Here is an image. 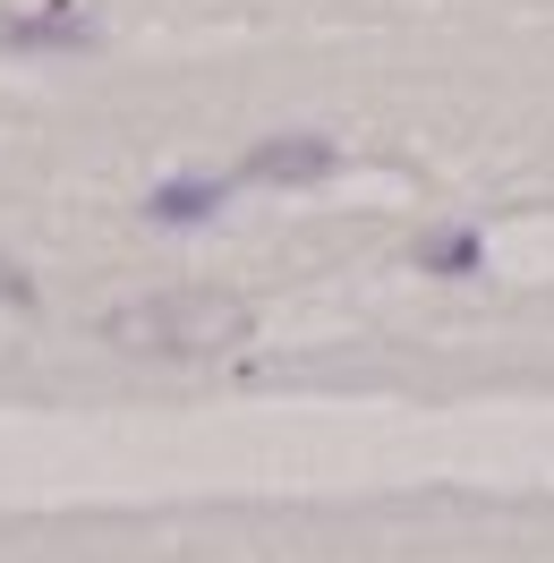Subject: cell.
I'll return each instance as SVG.
<instances>
[{
  "instance_id": "5",
  "label": "cell",
  "mask_w": 554,
  "mask_h": 563,
  "mask_svg": "<svg viewBox=\"0 0 554 563\" xmlns=\"http://www.w3.org/2000/svg\"><path fill=\"white\" fill-rule=\"evenodd\" d=\"M418 265H426V274H469V265H478V240H469V231H461V240H426Z\"/></svg>"
},
{
  "instance_id": "1",
  "label": "cell",
  "mask_w": 554,
  "mask_h": 563,
  "mask_svg": "<svg viewBox=\"0 0 554 563\" xmlns=\"http://www.w3.org/2000/svg\"><path fill=\"white\" fill-rule=\"evenodd\" d=\"M247 308L222 290H163V299H129L103 317V342L129 358H222L247 342Z\"/></svg>"
},
{
  "instance_id": "3",
  "label": "cell",
  "mask_w": 554,
  "mask_h": 563,
  "mask_svg": "<svg viewBox=\"0 0 554 563\" xmlns=\"http://www.w3.org/2000/svg\"><path fill=\"white\" fill-rule=\"evenodd\" d=\"M222 197H231V179H163V188L145 197V222H154V231H197V222L222 213Z\"/></svg>"
},
{
  "instance_id": "2",
  "label": "cell",
  "mask_w": 554,
  "mask_h": 563,
  "mask_svg": "<svg viewBox=\"0 0 554 563\" xmlns=\"http://www.w3.org/2000/svg\"><path fill=\"white\" fill-rule=\"evenodd\" d=\"M342 163L333 154V137H265L256 154L240 163V179H265V188H290V179H324Z\"/></svg>"
},
{
  "instance_id": "4",
  "label": "cell",
  "mask_w": 554,
  "mask_h": 563,
  "mask_svg": "<svg viewBox=\"0 0 554 563\" xmlns=\"http://www.w3.org/2000/svg\"><path fill=\"white\" fill-rule=\"evenodd\" d=\"M0 43H18V52H86L95 26L77 18V0H52L43 18H0Z\"/></svg>"
}]
</instances>
